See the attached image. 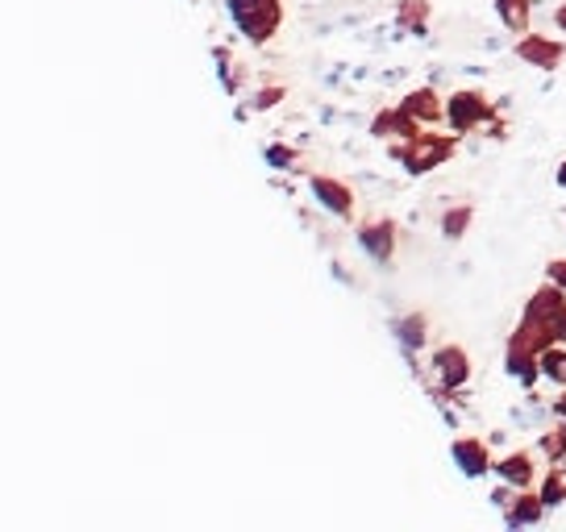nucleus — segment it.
I'll use <instances>...</instances> for the list:
<instances>
[{"label": "nucleus", "instance_id": "obj_1", "mask_svg": "<svg viewBox=\"0 0 566 532\" xmlns=\"http://www.w3.org/2000/svg\"><path fill=\"white\" fill-rule=\"evenodd\" d=\"M233 18L247 34L263 42V38H271L275 21H280V0H233Z\"/></svg>", "mask_w": 566, "mask_h": 532}, {"label": "nucleus", "instance_id": "obj_2", "mask_svg": "<svg viewBox=\"0 0 566 532\" xmlns=\"http://www.w3.org/2000/svg\"><path fill=\"white\" fill-rule=\"evenodd\" d=\"M313 188H317V195H325V204H329L334 213H350V192H346V188H337L329 179H317Z\"/></svg>", "mask_w": 566, "mask_h": 532}, {"label": "nucleus", "instance_id": "obj_3", "mask_svg": "<svg viewBox=\"0 0 566 532\" xmlns=\"http://www.w3.org/2000/svg\"><path fill=\"white\" fill-rule=\"evenodd\" d=\"M438 366H442V379L450 383V387L467 379V358H462L459 350H446V354H438Z\"/></svg>", "mask_w": 566, "mask_h": 532}, {"label": "nucleus", "instance_id": "obj_4", "mask_svg": "<svg viewBox=\"0 0 566 532\" xmlns=\"http://www.w3.org/2000/svg\"><path fill=\"white\" fill-rule=\"evenodd\" d=\"M479 113V96H459V100H450V117H454V125H471V117Z\"/></svg>", "mask_w": 566, "mask_h": 532}, {"label": "nucleus", "instance_id": "obj_5", "mask_svg": "<svg viewBox=\"0 0 566 532\" xmlns=\"http://www.w3.org/2000/svg\"><path fill=\"white\" fill-rule=\"evenodd\" d=\"M454 454H459V461L467 466V475H479V470H483V461H488L483 454H479V445H459Z\"/></svg>", "mask_w": 566, "mask_h": 532}, {"label": "nucleus", "instance_id": "obj_6", "mask_svg": "<svg viewBox=\"0 0 566 532\" xmlns=\"http://www.w3.org/2000/svg\"><path fill=\"white\" fill-rule=\"evenodd\" d=\"M542 371H546L549 379L566 383V354H546V366H542Z\"/></svg>", "mask_w": 566, "mask_h": 532}, {"label": "nucleus", "instance_id": "obj_7", "mask_svg": "<svg viewBox=\"0 0 566 532\" xmlns=\"http://www.w3.org/2000/svg\"><path fill=\"white\" fill-rule=\"evenodd\" d=\"M504 475L516 482H525L530 479V466H525V458H513V461H504Z\"/></svg>", "mask_w": 566, "mask_h": 532}, {"label": "nucleus", "instance_id": "obj_8", "mask_svg": "<svg viewBox=\"0 0 566 532\" xmlns=\"http://www.w3.org/2000/svg\"><path fill=\"white\" fill-rule=\"evenodd\" d=\"M554 275H558V284L566 287V263H554Z\"/></svg>", "mask_w": 566, "mask_h": 532}, {"label": "nucleus", "instance_id": "obj_9", "mask_svg": "<svg viewBox=\"0 0 566 532\" xmlns=\"http://www.w3.org/2000/svg\"><path fill=\"white\" fill-rule=\"evenodd\" d=\"M558 21H563V30H566V9H563V13H558Z\"/></svg>", "mask_w": 566, "mask_h": 532}]
</instances>
